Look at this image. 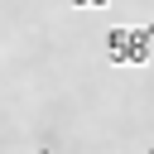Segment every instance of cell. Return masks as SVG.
<instances>
[{"instance_id":"2","label":"cell","mask_w":154,"mask_h":154,"mask_svg":"<svg viewBox=\"0 0 154 154\" xmlns=\"http://www.w3.org/2000/svg\"><path fill=\"white\" fill-rule=\"evenodd\" d=\"M67 5H77V10H91V5H111V0H67Z\"/></svg>"},{"instance_id":"1","label":"cell","mask_w":154,"mask_h":154,"mask_svg":"<svg viewBox=\"0 0 154 154\" xmlns=\"http://www.w3.org/2000/svg\"><path fill=\"white\" fill-rule=\"evenodd\" d=\"M101 48H106L111 67H144L149 48H154V24H144V29H111Z\"/></svg>"},{"instance_id":"3","label":"cell","mask_w":154,"mask_h":154,"mask_svg":"<svg viewBox=\"0 0 154 154\" xmlns=\"http://www.w3.org/2000/svg\"><path fill=\"white\" fill-rule=\"evenodd\" d=\"M38 154H48V149H38Z\"/></svg>"},{"instance_id":"4","label":"cell","mask_w":154,"mask_h":154,"mask_svg":"<svg viewBox=\"0 0 154 154\" xmlns=\"http://www.w3.org/2000/svg\"><path fill=\"white\" fill-rule=\"evenodd\" d=\"M149 154H154V149H149Z\"/></svg>"}]
</instances>
